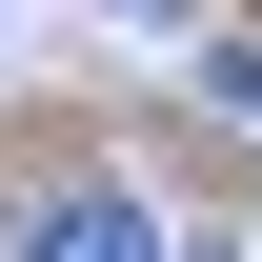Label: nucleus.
Returning <instances> with one entry per match:
<instances>
[{
	"label": "nucleus",
	"instance_id": "obj_1",
	"mask_svg": "<svg viewBox=\"0 0 262 262\" xmlns=\"http://www.w3.org/2000/svg\"><path fill=\"white\" fill-rule=\"evenodd\" d=\"M20 262H162V222H141L121 182H40L20 202Z\"/></svg>",
	"mask_w": 262,
	"mask_h": 262
}]
</instances>
